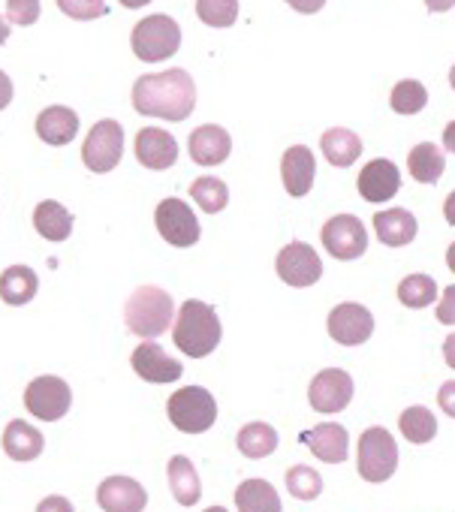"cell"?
I'll use <instances>...</instances> for the list:
<instances>
[{"label":"cell","mask_w":455,"mask_h":512,"mask_svg":"<svg viewBox=\"0 0 455 512\" xmlns=\"http://www.w3.org/2000/svg\"><path fill=\"white\" fill-rule=\"evenodd\" d=\"M374 232L377 238L386 244V247H404L416 238L419 232V223L410 211L404 208H389V211H380L374 214Z\"/></svg>","instance_id":"22"},{"label":"cell","mask_w":455,"mask_h":512,"mask_svg":"<svg viewBox=\"0 0 455 512\" xmlns=\"http://www.w3.org/2000/svg\"><path fill=\"white\" fill-rule=\"evenodd\" d=\"M187 148H190L193 163H199V166H220L226 157H230V151H233V139H230V133H226L223 127H217V124H202V127H196L190 133Z\"/></svg>","instance_id":"20"},{"label":"cell","mask_w":455,"mask_h":512,"mask_svg":"<svg viewBox=\"0 0 455 512\" xmlns=\"http://www.w3.org/2000/svg\"><path fill=\"white\" fill-rule=\"evenodd\" d=\"M329 335L341 347H359L374 335V317L365 305L344 302V305L332 308V314H329Z\"/></svg>","instance_id":"13"},{"label":"cell","mask_w":455,"mask_h":512,"mask_svg":"<svg viewBox=\"0 0 455 512\" xmlns=\"http://www.w3.org/2000/svg\"><path fill=\"white\" fill-rule=\"evenodd\" d=\"M446 266H449V272H455V241H452L449 250H446Z\"/></svg>","instance_id":"50"},{"label":"cell","mask_w":455,"mask_h":512,"mask_svg":"<svg viewBox=\"0 0 455 512\" xmlns=\"http://www.w3.org/2000/svg\"><path fill=\"white\" fill-rule=\"evenodd\" d=\"M70 404H73V392H70V386H67L61 377H52V374L37 377V380L25 389V407H28L37 419H43V422H58V419H64L67 410H70Z\"/></svg>","instance_id":"10"},{"label":"cell","mask_w":455,"mask_h":512,"mask_svg":"<svg viewBox=\"0 0 455 512\" xmlns=\"http://www.w3.org/2000/svg\"><path fill=\"white\" fill-rule=\"evenodd\" d=\"M314 175H317V160H314V154H311L308 145H293V148L284 151L281 178H284V187H287V193H290L293 199L311 193Z\"/></svg>","instance_id":"17"},{"label":"cell","mask_w":455,"mask_h":512,"mask_svg":"<svg viewBox=\"0 0 455 512\" xmlns=\"http://www.w3.org/2000/svg\"><path fill=\"white\" fill-rule=\"evenodd\" d=\"M97 503L106 512H142L148 503V494L130 476H109L97 488Z\"/></svg>","instance_id":"14"},{"label":"cell","mask_w":455,"mask_h":512,"mask_svg":"<svg viewBox=\"0 0 455 512\" xmlns=\"http://www.w3.org/2000/svg\"><path fill=\"white\" fill-rule=\"evenodd\" d=\"M40 290V278L34 269L28 266H10L4 275H0V299L7 305H28Z\"/></svg>","instance_id":"27"},{"label":"cell","mask_w":455,"mask_h":512,"mask_svg":"<svg viewBox=\"0 0 455 512\" xmlns=\"http://www.w3.org/2000/svg\"><path fill=\"white\" fill-rule=\"evenodd\" d=\"M401 190V172L392 160H371L359 172V193L365 202H389Z\"/></svg>","instance_id":"16"},{"label":"cell","mask_w":455,"mask_h":512,"mask_svg":"<svg viewBox=\"0 0 455 512\" xmlns=\"http://www.w3.org/2000/svg\"><path fill=\"white\" fill-rule=\"evenodd\" d=\"M320 148H323V154H326V160H329L332 166L347 169V166H353V163L359 160V154H362V139H359L353 130H347V127H332V130L323 133Z\"/></svg>","instance_id":"25"},{"label":"cell","mask_w":455,"mask_h":512,"mask_svg":"<svg viewBox=\"0 0 455 512\" xmlns=\"http://www.w3.org/2000/svg\"><path fill=\"white\" fill-rule=\"evenodd\" d=\"M425 7H428L431 13H446V10L455 7V0H425Z\"/></svg>","instance_id":"46"},{"label":"cell","mask_w":455,"mask_h":512,"mask_svg":"<svg viewBox=\"0 0 455 512\" xmlns=\"http://www.w3.org/2000/svg\"><path fill=\"white\" fill-rule=\"evenodd\" d=\"M121 4H124L127 10H139V7H148L151 0H121Z\"/></svg>","instance_id":"48"},{"label":"cell","mask_w":455,"mask_h":512,"mask_svg":"<svg viewBox=\"0 0 455 512\" xmlns=\"http://www.w3.org/2000/svg\"><path fill=\"white\" fill-rule=\"evenodd\" d=\"M58 10L76 22H91V19H103L106 10V0H58Z\"/></svg>","instance_id":"37"},{"label":"cell","mask_w":455,"mask_h":512,"mask_svg":"<svg viewBox=\"0 0 455 512\" xmlns=\"http://www.w3.org/2000/svg\"><path fill=\"white\" fill-rule=\"evenodd\" d=\"M443 148H446L449 154H455V121H449L446 130H443Z\"/></svg>","instance_id":"44"},{"label":"cell","mask_w":455,"mask_h":512,"mask_svg":"<svg viewBox=\"0 0 455 512\" xmlns=\"http://www.w3.org/2000/svg\"><path fill=\"white\" fill-rule=\"evenodd\" d=\"M136 160L145 169H169L178 160V142L172 133L160 130V127H145L136 133Z\"/></svg>","instance_id":"15"},{"label":"cell","mask_w":455,"mask_h":512,"mask_svg":"<svg viewBox=\"0 0 455 512\" xmlns=\"http://www.w3.org/2000/svg\"><path fill=\"white\" fill-rule=\"evenodd\" d=\"M323 247L335 256V260H356L368 250V229L356 214H338L326 220L323 226Z\"/></svg>","instance_id":"9"},{"label":"cell","mask_w":455,"mask_h":512,"mask_svg":"<svg viewBox=\"0 0 455 512\" xmlns=\"http://www.w3.org/2000/svg\"><path fill=\"white\" fill-rule=\"evenodd\" d=\"M37 512H76V509H73V503H70L67 497L52 494V497H43V500H40Z\"/></svg>","instance_id":"41"},{"label":"cell","mask_w":455,"mask_h":512,"mask_svg":"<svg viewBox=\"0 0 455 512\" xmlns=\"http://www.w3.org/2000/svg\"><path fill=\"white\" fill-rule=\"evenodd\" d=\"M236 506L239 512H284L278 488L266 479H245L236 488Z\"/></svg>","instance_id":"24"},{"label":"cell","mask_w":455,"mask_h":512,"mask_svg":"<svg viewBox=\"0 0 455 512\" xmlns=\"http://www.w3.org/2000/svg\"><path fill=\"white\" fill-rule=\"evenodd\" d=\"M308 401L317 413H341L353 401V377L341 368H326L311 380Z\"/></svg>","instance_id":"12"},{"label":"cell","mask_w":455,"mask_h":512,"mask_svg":"<svg viewBox=\"0 0 455 512\" xmlns=\"http://www.w3.org/2000/svg\"><path fill=\"white\" fill-rule=\"evenodd\" d=\"M287 491L296 500H317L323 494V476L308 464H296L287 470Z\"/></svg>","instance_id":"35"},{"label":"cell","mask_w":455,"mask_h":512,"mask_svg":"<svg viewBox=\"0 0 455 512\" xmlns=\"http://www.w3.org/2000/svg\"><path fill=\"white\" fill-rule=\"evenodd\" d=\"M196 16L208 28H230L239 19V0H196Z\"/></svg>","instance_id":"36"},{"label":"cell","mask_w":455,"mask_h":512,"mask_svg":"<svg viewBox=\"0 0 455 512\" xmlns=\"http://www.w3.org/2000/svg\"><path fill=\"white\" fill-rule=\"evenodd\" d=\"M220 338H223V329L211 305L199 299H190L181 305V311L175 314V326H172V341L181 353H187L190 359H205L217 350Z\"/></svg>","instance_id":"2"},{"label":"cell","mask_w":455,"mask_h":512,"mask_svg":"<svg viewBox=\"0 0 455 512\" xmlns=\"http://www.w3.org/2000/svg\"><path fill=\"white\" fill-rule=\"evenodd\" d=\"M10 40V25H7V19H0V46H4Z\"/></svg>","instance_id":"49"},{"label":"cell","mask_w":455,"mask_h":512,"mask_svg":"<svg viewBox=\"0 0 455 512\" xmlns=\"http://www.w3.org/2000/svg\"><path fill=\"white\" fill-rule=\"evenodd\" d=\"M166 473H169L172 497H175L181 506H193V503H199V497H202V485H199V473H196V467H193V461H190V458H184V455L169 458Z\"/></svg>","instance_id":"26"},{"label":"cell","mask_w":455,"mask_h":512,"mask_svg":"<svg viewBox=\"0 0 455 512\" xmlns=\"http://www.w3.org/2000/svg\"><path fill=\"white\" fill-rule=\"evenodd\" d=\"M175 320V302L160 287H139L124 305V323L139 338H160Z\"/></svg>","instance_id":"3"},{"label":"cell","mask_w":455,"mask_h":512,"mask_svg":"<svg viewBox=\"0 0 455 512\" xmlns=\"http://www.w3.org/2000/svg\"><path fill=\"white\" fill-rule=\"evenodd\" d=\"M449 85H452V91H455V64H452V70H449Z\"/></svg>","instance_id":"51"},{"label":"cell","mask_w":455,"mask_h":512,"mask_svg":"<svg viewBox=\"0 0 455 512\" xmlns=\"http://www.w3.org/2000/svg\"><path fill=\"white\" fill-rule=\"evenodd\" d=\"M10 103H13V82L4 70H0V109H7Z\"/></svg>","instance_id":"43"},{"label":"cell","mask_w":455,"mask_h":512,"mask_svg":"<svg viewBox=\"0 0 455 512\" xmlns=\"http://www.w3.org/2000/svg\"><path fill=\"white\" fill-rule=\"evenodd\" d=\"M437 320L443 326H455V287H446L437 302Z\"/></svg>","instance_id":"39"},{"label":"cell","mask_w":455,"mask_h":512,"mask_svg":"<svg viewBox=\"0 0 455 512\" xmlns=\"http://www.w3.org/2000/svg\"><path fill=\"white\" fill-rule=\"evenodd\" d=\"M239 449L245 458H254V461L269 458L278 449V431L269 422H248L239 431Z\"/></svg>","instance_id":"30"},{"label":"cell","mask_w":455,"mask_h":512,"mask_svg":"<svg viewBox=\"0 0 455 512\" xmlns=\"http://www.w3.org/2000/svg\"><path fill=\"white\" fill-rule=\"evenodd\" d=\"M278 278L296 290H305V287H314L320 278H323V263L320 256L311 244L305 241H290L281 253H278Z\"/></svg>","instance_id":"8"},{"label":"cell","mask_w":455,"mask_h":512,"mask_svg":"<svg viewBox=\"0 0 455 512\" xmlns=\"http://www.w3.org/2000/svg\"><path fill=\"white\" fill-rule=\"evenodd\" d=\"M166 413H169V422L178 431H184V434H202L217 419V401L202 386H184V389H178V392L169 395Z\"/></svg>","instance_id":"4"},{"label":"cell","mask_w":455,"mask_h":512,"mask_svg":"<svg viewBox=\"0 0 455 512\" xmlns=\"http://www.w3.org/2000/svg\"><path fill=\"white\" fill-rule=\"evenodd\" d=\"M443 359H446L449 368H455V335H449V338L443 341Z\"/></svg>","instance_id":"45"},{"label":"cell","mask_w":455,"mask_h":512,"mask_svg":"<svg viewBox=\"0 0 455 512\" xmlns=\"http://www.w3.org/2000/svg\"><path fill=\"white\" fill-rule=\"evenodd\" d=\"M398 299L407 308H428L437 302V284L428 275H407L398 284Z\"/></svg>","instance_id":"34"},{"label":"cell","mask_w":455,"mask_h":512,"mask_svg":"<svg viewBox=\"0 0 455 512\" xmlns=\"http://www.w3.org/2000/svg\"><path fill=\"white\" fill-rule=\"evenodd\" d=\"M398 428L404 434V440L422 446V443H431L434 434H437V419L428 407H407L401 416H398Z\"/></svg>","instance_id":"31"},{"label":"cell","mask_w":455,"mask_h":512,"mask_svg":"<svg viewBox=\"0 0 455 512\" xmlns=\"http://www.w3.org/2000/svg\"><path fill=\"white\" fill-rule=\"evenodd\" d=\"M79 133V115L67 106H49L37 118V136L46 145H70Z\"/></svg>","instance_id":"21"},{"label":"cell","mask_w":455,"mask_h":512,"mask_svg":"<svg viewBox=\"0 0 455 512\" xmlns=\"http://www.w3.org/2000/svg\"><path fill=\"white\" fill-rule=\"evenodd\" d=\"M437 404H440V410H443L446 416H452V419H455V380H449V383H443V386H440V392H437Z\"/></svg>","instance_id":"40"},{"label":"cell","mask_w":455,"mask_h":512,"mask_svg":"<svg viewBox=\"0 0 455 512\" xmlns=\"http://www.w3.org/2000/svg\"><path fill=\"white\" fill-rule=\"evenodd\" d=\"M43 446H46L43 434L31 422H25V419H13L7 425V431H4V452L13 461H34V458H40Z\"/></svg>","instance_id":"23"},{"label":"cell","mask_w":455,"mask_h":512,"mask_svg":"<svg viewBox=\"0 0 455 512\" xmlns=\"http://www.w3.org/2000/svg\"><path fill=\"white\" fill-rule=\"evenodd\" d=\"M302 443H308V449L326 464H341L350 455V434L344 425H335V422L314 425L311 431L302 434Z\"/></svg>","instance_id":"19"},{"label":"cell","mask_w":455,"mask_h":512,"mask_svg":"<svg viewBox=\"0 0 455 512\" xmlns=\"http://www.w3.org/2000/svg\"><path fill=\"white\" fill-rule=\"evenodd\" d=\"M389 103H392V109H395L398 115H419V112L428 106V91H425L422 82L404 79V82H398V85L392 88Z\"/></svg>","instance_id":"33"},{"label":"cell","mask_w":455,"mask_h":512,"mask_svg":"<svg viewBox=\"0 0 455 512\" xmlns=\"http://www.w3.org/2000/svg\"><path fill=\"white\" fill-rule=\"evenodd\" d=\"M190 196L205 214H217L226 208V202H230V187L214 175H202L190 184Z\"/></svg>","instance_id":"32"},{"label":"cell","mask_w":455,"mask_h":512,"mask_svg":"<svg viewBox=\"0 0 455 512\" xmlns=\"http://www.w3.org/2000/svg\"><path fill=\"white\" fill-rule=\"evenodd\" d=\"M407 169H410V175H413L419 184H437L440 175H443V169H446V157H443V151H440L437 145L422 142V145H416V148L410 151Z\"/></svg>","instance_id":"29"},{"label":"cell","mask_w":455,"mask_h":512,"mask_svg":"<svg viewBox=\"0 0 455 512\" xmlns=\"http://www.w3.org/2000/svg\"><path fill=\"white\" fill-rule=\"evenodd\" d=\"M287 4L302 16H314V13H320L326 7V0H287Z\"/></svg>","instance_id":"42"},{"label":"cell","mask_w":455,"mask_h":512,"mask_svg":"<svg viewBox=\"0 0 455 512\" xmlns=\"http://www.w3.org/2000/svg\"><path fill=\"white\" fill-rule=\"evenodd\" d=\"M124 154V127L112 118H103L91 127L85 145H82V160L91 172L103 175L112 172L121 163Z\"/></svg>","instance_id":"7"},{"label":"cell","mask_w":455,"mask_h":512,"mask_svg":"<svg viewBox=\"0 0 455 512\" xmlns=\"http://www.w3.org/2000/svg\"><path fill=\"white\" fill-rule=\"evenodd\" d=\"M7 19L19 28H28L40 19V0H7Z\"/></svg>","instance_id":"38"},{"label":"cell","mask_w":455,"mask_h":512,"mask_svg":"<svg viewBox=\"0 0 455 512\" xmlns=\"http://www.w3.org/2000/svg\"><path fill=\"white\" fill-rule=\"evenodd\" d=\"M398 470V443L395 437L374 425L359 437V476L365 482H386Z\"/></svg>","instance_id":"6"},{"label":"cell","mask_w":455,"mask_h":512,"mask_svg":"<svg viewBox=\"0 0 455 512\" xmlns=\"http://www.w3.org/2000/svg\"><path fill=\"white\" fill-rule=\"evenodd\" d=\"M443 217L455 226V190L446 196V202H443Z\"/></svg>","instance_id":"47"},{"label":"cell","mask_w":455,"mask_h":512,"mask_svg":"<svg viewBox=\"0 0 455 512\" xmlns=\"http://www.w3.org/2000/svg\"><path fill=\"white\" fill-rule=\"evenodd\" d=\"M205 512H226V509H223V506H208Z\"/></svg>","instance_id":"52"},{"label":"cell","mask_w":455,"mask_h":512,"mask_svg":"<svg viewBox=\"0 0 455 512\" xmlns=\"http://www.w3.org/2000/svg\"><path fill=\"white\" fill-rule=\"evenodd\" d=\"M130 362H133V371L142 380H148V383H175L184 374L181 362H175L172 356H166L163 347H157L154 341L139 344L133 350V359Z\"/></svg>","instance_id":"18"},{"label":"cell","mask_w":455,"mask_h":512,"mask_svg":"<svg viewBox=\"0 0 455 512\" xmlns=\"http://www.w3.org/2000/svg\"><path fill=\"white\" fill-rule=\"evenodd\" d=\"M196 106V85L187 70L139 76L133 85V109L148 118L184 121Z\"/></svg>","instance_id":"1"},{"label":"cell","mask_w":455,"mask_h":512,"mask_svg":"<svg viewBox=\"0 0 455 512\" xmlns=\"http://www.w3.org/2000/svg\"><path fill=\"white\" fill-rule=\"evenodd\" d=\"M154 223L163 241H169L172 247H193L202 232L196 214L181 199H163L154 211Z\"/></svg>","instance_id":"11"},{"label":"cell","mask_w":455,"mask_h":512,"mask_svg":"<svg viewBox=\"0 0 455 512\" xmlns=\"http://www.w3.org/2000/svg\"><path fill=\"white\" fill-rule=\"evenodd\" d=\"M130 46H133L136 58L145 64L166 61L181 49V28L169 16H148L133 28Z\"/></svg>","instance_id":"5"},{"label":"cell","mask_w":455,"mask_h":512,"mask_svg":"<svg viewBox=\"0 0 455 512\" xmlns=\"http://www.w3.org/2000/svg\"><path fill=\"white\" fill-rule=\"evenodd\" d=\"M34 226L46 241H67L73 232V214L61 202L46 199L34 208Z\"/></svg>","instance_id":"28"}]
</instances>
